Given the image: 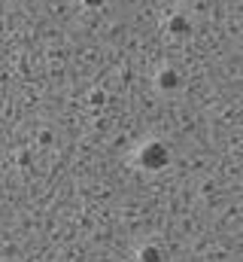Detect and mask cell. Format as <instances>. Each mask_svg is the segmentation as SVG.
<instances>
[{"instance_id": "cell-4", "label": "cell", "mask_w": 243, "mask_h": 262, "mask_svg": "<svg viewBox=\"0 0 243 262\" xmlns=\"http://www.w3.org/2000/svg\"><path fill=\"white\" fill-rule=\"evenodd\" d=\"M140 262H161V250L158 247H143L140 250Z\"/></svg>"}, {"instance_id": "cell-2", "label": "cell", "mask_w": 243, "mask_h": 262, "mask_svg": "<svg viewBox=\"0 0 243 262\" xmlns=\"http://www.w3.org/2000/svg\"><path fill=\"white\" fill-rule=\"evenodd\" d=\"M155 82H158L161 92H174V89H180V73H177L174 67H164V70H158Z\"/></svg>"}, {"instance_id": "cell-3", "label": "cell", "mask_w": 243, "mask_h": 262, "mask_svg": "<svg viewBox=\"0 0 243 262\" xmlns=\"http://www.w3.org/2000/svg\"><path fill=\"white\" fill-rule=\"evenodd\" d=\"M167 31H171V34H188V31H191V25H188V18H185V15H174V18L167 21Z\"/></svg>"}, {"instance_id": "cell-1", "label": "cell", "mask_w": 243, "mask_h": 262, "mask_svg": "<svg viewBox=\"0 0 243 262\" xmlns=\"http://www.w3.org/2000/svg\"><path fill=\"white\" fill-rule=\"evenodd\" d=\"M140 165L146 171H161L171 165V149L161 143V140H149L143 149H140Z\"/></svg>"}, {"instance_id": "cell-5", "label": "cell", "mask_w": 243, "mask_h": 262, "mask_svg": "<svg viewBox=\"0 0 243 262\" xmlns=\"http://www.w3.org/2000/svg\"><path fill=\"white\" fill-rule=\"evenodd\" d=\"M101 3H104V0H85V6H88V9H91V6H101Z\"/></svg>"}]
</instances>
